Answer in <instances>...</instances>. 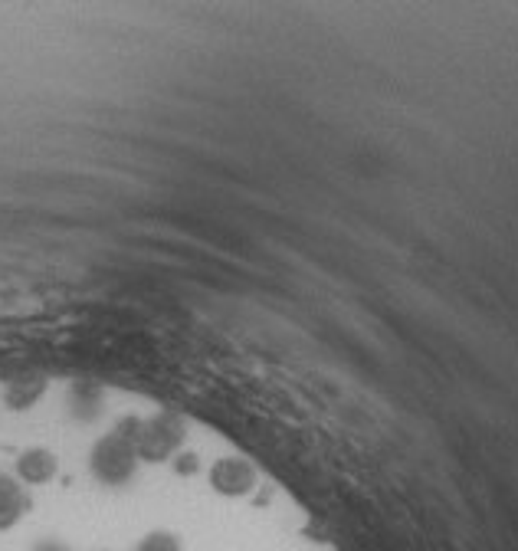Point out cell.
Listing matches in <instances>:
<instances>
[{
  "instance_id": "cell-8",
  "label": "cell",
  "mask_w": 518,
  "mask_h": 551,
  "mask_svg": "<svg viewBox=\"0 0 518 551\" xmlns=\"http://www.w3.org/2000/svg\"><path fill=\"white\" fill-rule=\"evenodd\" d=\"M200 470V463H197V456L194 453H178L174 456V473H181V476H194Z\"/></svg>"
},
{
  "instance_id": "cell-6",
  "label": "cell",
  "mask_w": 518,
  "mask_h": 551,
  "mask_svg": "<svg viewBox=\"0 0 518 551\" xmlns=\"http://www.w3.org/2000/svg\"><path fill=\"white\" fill-rule=\"evenodd\" d=\"M43 391H46V381L43 378H20V381H14L7 388L4 401H7L10 410H27V407H33V404L40 401Z\"/></svg>"
},
{
  "instance_id": "cell-5",
  "label": "cell",
  "mask_w": 518,
  "mask_h": 551,
  "mask_svg": "<svg viewBox=\"0 0 518 551\" xmlns=\"http://www.w3.org/2000/svg\"><path fill=\"white\" fill-rule=\"evenodd\" d=\"M56 476V456L43 447H33V450H23L20 460H17V479L27 486H43L50 483Z\"/></svg>"
},
{
  "instance_id": "cell-7",
  "label": "cell",
  "mask_w": 518,
  "mask_h": 551,
  "mask_svg": "<svg viewBox=\"0 0 518 551\" xmlns=\"http://www.w3.org/2000/svg\"><path fill=\"white\" fill-rule=\"evenodd\" d=\"M138 551H184V548H181V542H178V535L158 529V532H148L145 538H141Z\"/></svg>"
},
{
  "instance_id": "cell-3",
  "label": "cell",
  "mask_w": 518,
  "mask_h": 551,
  "mask_svg": "<svg viewBox=\"0 0 518 551\" xmlns=\"http://www.w3.org/2000/svg\"><path fill=\"white\" fill-rule=\"evenodd\" d=\"M210 486L227 499H243L256 489V470L240 456H223L210 466Z\"/></svg>"
},
{
  "instance_id": "cell-9",
  "label": "cell",
  "mask_w": 518,
  "mask_h": 551,
  "mask_svg": "<svg viewBox=\"0 0 518 551\" xmlns=\"http://www.w3.org/2000/svg\"><path fill=\"white\" fill-rule=\"evenodd\" d=\"M33 551H69L63 542H56V538H43V542L33 545Z\"/></svg>"
},
{
  "instance_id": "cell-2",
  "label": "cell",
  "mask_w": 518,
  "mask_h": 551,
  "mask_svg": "<svg viewBox=\"0 0 518 551\" xmlns=\"http://www.w3.org/2000/svg\"><path fill=\"white\" fill-rule=\"evenodd\" d=\"M184 443V420L178 414H158L151 420H141L135 453L145 463H164L174 460Z\"/></svg>"
},
{
  "instance_id": "cell-1",
  "label": "cell",
  "mask_w": 518,
  "mask_h": 551,
  "mask_svg": "<svg viewBox=\"0 0 518 551\" xmlns=\"http://www.w3.org/2000/svg\"><path fill=\"white\" fill-rule=\"evenodd\" d=\"M89 466H92V476H96L102 486H125L138 470L135 443H128L115 430L105 433L96 447H92Z\"/></svg>"
},
{
  "instance_id": "cell-4",
  "label": "cell",
  "mask_w": 518,
  "mask_h": 551,
  "mask_svg": "<svg viewBox=\"0 0 518 551\" xmlns=\"http://www.w3.org/2000/svg\"><path fill=\"white\" fill-rule=\"evenodd\" d=\"M27 506H30V499H27V492H23L20 479L0 473V532L14 529L23 519V512H27Z\"/></svg>"
}]
</instances>
